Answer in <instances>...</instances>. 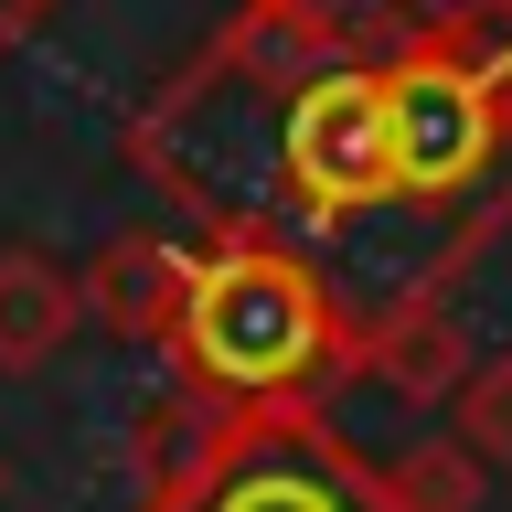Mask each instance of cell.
Returning a JSON list of instances; mask_svg holds the SVG:
<instances>
[{
  "label": "cell",
  "mask_w": 512,
  "mask_h": 512,
  "mask_svg": "<svg viewBox=\"0 0 512 512\" xmlns=\"http://www.w3.org/2000/svg\"><path fill=\"white\" fill-rule=\"evenodd\" d=\"M171 352L214 384L224 406H288L342 352V331H331V299H320V278L299 256L214 246V256H192V278H182Z\"/></svg>",
  "instance_id": "obj_1"
},
{
  "label": "cell",
  "mask_w": 512,
  "mask_h": 512,
  "mask_svg": "<svg viewBox=\"0 0 512 512\" xmlns=\"http://www.w3.org/2000/svg\"><path fill=\"white\" fill-rule=\"evenodd\" d=\"M139 512H395L384 470H363L299 406H224L203 438L150 480Z\"/></svg>",
  "instance_id": "obj_2"
},
{
  "label": "cell",
  "mask_w": 512,
  "mask_h": 512,
  "mask_svg": "<svg viewBox=\"0 0 512 512\" xmlns=\"http://www.w3.org/2000/svg\"><path fill=\"white\" fill-rule=\"evenodd\" d=\"M502 150V96L480 86L459 54L416 43L406 64H384V160H395V192L406 203H448L470 192Z\"/></svg>",
  "instance_id": "obj_3"
},
{
  "label": "cell",
  "mask_w": 512,
  "mask_h": 512,
  "mask_svg": "<svg viewBox=\"0 0 512 512\" xmlns=\"http://www.w3.org/2000/svg\"><path fill=\"white\" fill-rule=\"evenodd\" d=\"M278 171L310 214H374L395 203V160H384V75L374 64H320L278 107Z\"/></svg>",
  "instance_id": "obj_4"
},
{
  "label": "cell",
  "mask_w": 512,
  "mask_h": 512,
  "mask_svg": "<svg viewBox=\"0 0 512 512\" xmlns=\"http://www.w3.org/2000/svg\"><path fill=\"white\" fill-rule=\"evenodd\" d=\"M86 320V288L43 246H0V374H43Z\"/></svg>",
  "instance_id": "obj_5"
},
{
  "label": "cell",
  "mask_w": 512,
  "mask_h": 512,
  "mask_svg": "<svg viewBox=\"0 0 512 512\" xmlns=\"http://www.w3.org/2000/svg\"><path fill=\"white\" fill-rule=\"evenodd\" d=\"M182 278H192V256H182V246L128 235V246H107V256H96V278H75V288H86V310H96V320H118V331H139V342H171Z\"/></svg>",
  "instance_id": "obj_6"
},
{
  "label": "cell",
  "mask_w": 512,
  "mask_h": 512,
  "mask_svg": "<svg viewBox=\"0 0 512 512\" xmlns=\"http://www.w3.org/2000/svg\"><path fill=\"white\" fill-rule=\"evenodd\" d=\"M363 363H374V384L384 395H406V406H438V395H459V374H470L480 352H470V331L448 310H395L363 342Z\"/></svg>",
  "instance_id": "obj_7"
},
{
  "label": "cell",
  "mask_w": 512,
  "mask_h": 512,
  "mask_svg": "<svg viewBox=\"0 0 512 512\" xmlns=\"http://www.w3.org/2000/svg\"><path fill=\"white\" fill-rule=\"evenodd\" d=\"M448 438L470 448L480 470H512V352H491V363L459 374V395H448Z\"/></svg>",
  "instance_id": "obj_8"
},
{
  "label": "cell",
  "mask_w": 512,
  "mask_h": 512,
  "mask_svg": "<svg viewBox=\"0 0 512 512\" xmlns=\"http://www.w3.org/2000/svg\"><path fill=\"white\" fill-rule=\"evenodd\" d=\"M384 491H395V512H480V459L459 438L406 448V459H384Z\"/></svg>",
  "instance_id": "obj_9"
},
{
  "label": "cell",
  "mask_w": 512,
  "mask_h": 512,
  "mask_svg": "<svg viewBox=\"0 0 512 512\" xmlns=\"http://www.w3.org/2000/svg\"><path fill=\"white\" fill-rule=\"evenodd\" d=\"M256 11H278V22L320 32V43H363V32H384V22H416L427 0H256Z\"/></svg>",
  "instance_id": "obj_10"
}]
</instances>
